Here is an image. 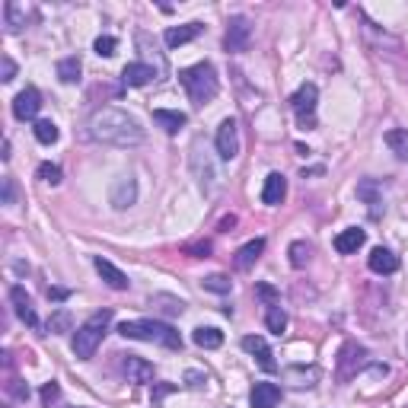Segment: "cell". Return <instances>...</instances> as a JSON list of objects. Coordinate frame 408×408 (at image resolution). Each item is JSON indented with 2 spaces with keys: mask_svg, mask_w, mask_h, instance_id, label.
Masks as SVG:
<instances>
[{
  "mask_svg": "<svg viewBox=\"0 0 408 408\" xmlns=\"http://www.w3.org/2000/svg\"><path fill=\"white\" fill-rule=\"evenodd\" d=\"M242 351H249L252 357L259 361L262 370H268V373L278 370V364H275V354H271L268 342H265L262 335H246V338H242Z\"/></svg>",
  "mask_w": 408,
  "mask_h": 408,
  "instance_id": "obj_8",
  "label": "cell"
},
{
  "mask_svg": "<svg viewBox=\"0 0 408 408\" xmlns=\"http://www.w3.org/2000/svg\"><path fill=\"white\" fill-rule=\"evenodd\" d=\"M284 195H288V179L281 176V173H271L265 179V188H262V201L268 204V207H275V204L284 201Z\"/></svg>",
  "mask_w": 408,
  "mask_h": 408,
  "instance_id": "obj_19",
  "label": "cell"
},
{
  "mask_svg": "<svg viewBox=\"0 0 408 408\" xmlns=\"http://www.w3.org/2000/svg\"><path fill=\"white\" fill-rule=\"evenodd\" d=\"M153 121H157V125H163L169 134H176V131L186 128L188 115H186V112H176V109H153Z\"/></svg>",
  "mask_w": 408,
  "mask_h": 408,
  "instance_id": "obj_22",
  "label": "cell"
},
{
  "mask_svg": "<svg viewBox=\"0 0 408 408\" xmlns=\"http://www.w3.org/2000/svg\"><path fill=\"white\" fill-rule=\"evenodd\" d=\"M93 48H96V55H99V58H112V55H115V48H118V42H115L112 36H99Z\"/></svg>",
  "mask_w": 408,
  "mask_h": 408,
  "instance_id": "obj_34",
  "label": "cell"
},
{
  "mask_svg": "<svg viewBox=\"0 0 408 408\" xmlns=\"http://www.w3.org/2000/svg\"><path fill=\"white\" fill-rule=\"evenodd\" d=\"M93 265H96V271H99V278L105 281V284H109L112 290H128V284H131L128 275H125L121 268H115V265H112L109 259H102V255H96Z\"/></svg>",
  "mask_w": 408,
  "mask_h": 408,
  "instance_id": "obj_11",
  "label": "cell"
},
{
  "mask_svg": "<svg viewBox=\"0 0 408 408\" xmlns=\"http://www.w3.org/2000/svg\"><path fill=\"white\" fill-rule=\"evenodd\" d=\"M262 252H265V240H262V236H259V240H249L246 246H240V252H236L233 265H236L240 271H249L252 265L262 259Z\"/></svg>",
  "mask_w": 408,
  "mask_h": 408,
  "instance_id": "obj_17",
  "label": "cell"
},
{
  "mask_svg": "<svg viewBox=\"0 0 408 408\" xmlns=\"http://www.w3.org/2000/svg\"><path fill=\"white\" fill-rule=\"evenodd\" d=\"M90 134L102 144H112V147H138L144 144V128L134 115L121 109H112V105H102L93 112L90 118Z\"/></svg>",
  "mask_w": 408,
  "mask_h": 408,
  "instance_id": "obj_1",
  "label": "cell"
},
{
  "mask_svg": "<svg viewBox=\"0 0 408 408\" xmlns=\"http://www.w3.org/2000/svg\"><path fill=\"white\" fill-rule=\"evenodd\" d=\"M255 294H259V297H262V300H268V303H271V306L278 303V290L271 288V284H255Z\"/></svg>",
  "mask_w": 408,
  "mask_h": 408,
  "instance_id": "obj_37",
  "label": "cell"
},
{
  "mask_svg": "<svg viewBox=\"0 0 408 408\" xmlns=\"http://www.w3.org/2000/svg\"><path fill=\"white\" fill-rule=\"evenodd\" d=\"M125 373H128V383H150L153 380V364L128 354V357H125Z\"/></svg>",
  "mask_w": 408,
  "mask_h": 408,
  "instance_id": "obj_20",
  "label": "cell"
},
{
  "mask_svg": "<svg viewBox=\"0 0 408 408\" xmlns=\"http://www.w3.org/2000/svg\"><path fill=\"white\" fill-rule=\"evenodd\" d=\"M249 402H252V408H278L281 386H275V383H255L249 392Z\"/></svg>",
  "mask_w": 408,
  "mask_h": 408,
  "instance_id": "obj_12",
  "label": "cell"
},
{
  "mask_svg": "<svg viewBox=\"0 0 408 408\" xmlns=\"http://www.w3.org/2000/svg\"><path fill=\"white\" fill-rule=\"evenodd\" d=\"M179 84L186 86L188 99L195 105H207L214 96L220 93V80H217V71H214L211 61H198V64L179 71Z\"/></svg>",
  "mask_w": 408,
  "mask_h": 408,
  "instance_id": "obj_3",
  "label": "cell"
},
{
  "mask_svg": "<svg viewBox=\"0 0 408 408\" xmlns=\"http://www.w3.org/2000/svg\"><path fill=\"white\" fill-rule=\"evenodd\" d=\"M153 77H157V71L150 64H144V61H131V64H125V71H121V80L128 86H147Z\"/></svg>",
  "mask_w": 408,
  "mask_h": 408,
  "instance_id": "obj_16",
  "label": "cell"
},
{
  "mask_svg": "<svg viewBox=\"0 0 408 408\" xmlns=\"http://www.w3.org/2000/svg\"><path fill=\"white\" fill-rule=\"evenodd\" d=\"M230 227H236V217H233V214L220 220V230H223V233H230Z\"/></svg>",
  "mask_w": 408,
  "mask_h": 408,
  "instance_id": "obj_43",
  "label": "cell"
},
{
  "mask_svg": "<svg viewBox=\"0 0 408 408\" xmlns=\"http://www.w3.org/2000/svg\"><path fill=\"white\" fill-rule=\"evenodd\" d=\"M109 322H112V309H99V313H93L74 332V344H71V348H74V354L80 357V361H90V357L96 354V348H99L102 338H105Z\"/></svg>",
  "mask_w": 408,
  "mask_h": 408,
  "instance_id": "obj_4",
  "label": "cell"
},
{
  "mask_svg": "<svg viewBox=\"0 0 408 408\" xmlns=\"http://www.w3.org/2000/svg\"><path fill=\"white\" fill-rule=\"evenodd\" d=\"M48 300L64 303V300H71V288H48Z\"/></svg>",
  "mask_w": 408,
  "mask_h": 408,
  "instance_id": "obj_38",
  "label": "cell"
},
{
  "mask_svg": "<svg viewBox=\"0 0 408 408\" xmlns=\"http://www.w3.org/2000/svg\"><path fill=\"white\" fill-rule=\"evenodd\" d=\"M217 153H220V160H233L240 153V128L233 118H223L217 128Z\"/></svg>",
  "mask_w": 408,
  "mask_h": 408,
  "instance_id": "obj_7",
  "label": "cell"
},
{
  "mask_svg": "<svg viewBox=\"0 0 408 408\" xmlns=\"http://www.w3.org/2000/svg\"><path fill=\"white\" fill-rule=\"evenodd\" d=\"M3 204H13V179H3Z\"/></svg>",
  "mask_w": 408,
  "mask_h": 408,
  "instance_id": "obj_42",
  "label": "cell"
},
{
  "mask_svg": "<svg viewBox=\"0 0 408 408\" xmlns=\"http://www.w3.org/2000/svg\"><path fill=\"white\" fill-rule=\"evenodd\" d=\"M386 147L392 150V153H396V157L399 160H405L408 163V131L405 128H392V131H386Z\"/></svg>",
  "mask_w": 408,
  "mask_h": 408,
  "instance_id": "obj_25",
  "label": "cell"
},
{
  "mask_svg": "<svg viewBox=\"0 0 408 408\" xmlns=\"http://www.w3.org/2000/svg\"><path fill=\"white\" fill-rule=\"evenodd\" d=\"M38 179L48 182V186H58V182H61V166H55V163H42V166H38Z\"/></svg>",
  "mask_w": 408,
  "mask_h": 408,
  "instance_id": "obj_33",
  "label": "cell"
},
{
  "mask_svg": "<svg viewBox=\"0 0 408 408\" xmlns=\"http://www.w3.org/2000/svg\"><path fill=\"white\" fill-rule=\"evenodd\" d=\"M173 390H176V386H160V390H157V399H163V396H166V392H173Z\"/></svg>",
  "mask_w": 408,
  "mask_h": 408,
  "instance_id": "obj_44",
  "label": "cell"
},
{
  "mask_svg": "<svg viewBox=\"0 0 408 408\" xmlns=\"http://www.w3.org/2000/svg\"><path fill=\"white\" fill-rule=\"evenodd\" d=\"M36 140L38 144H45V147H51V144H55L58 138H61V131H58V125L55 121H48V118H38L36 121Z\"/></svg>",
  "mask_w": 408,
  "mask_h": 408,
  "instance_id": "obj_26",
  "label": "cell"
},
{
  "mask_svg": "<svg viewBox=\"0 0 408 408\" xmlns=\"http://www.w3.org/2000/svg\"><path fill=\"white\" fill-rule=\"evenodd\" d=\"M58 396H61V386H58V383H45V386H42V402H45V408H51V402H58Z\"/></svg>",
  "mask_w": 408,
  "mask_h": 408,
  "instance_id": "obj_35",
  "label": "cell"
},
{
  "mask_svg": "<svg viewBox=\"0 0 408 408\" xmlns=\"http://www.w3.org/2000/svg\"><path fill=\"white\" fill-rule=\"evenodd\" d=\"M3 13H7V29L10 32H19V29L26 26V19H23V13H19L16 3H3Z\"/></svg>",
  "mask_w": 408,
  "mask_h": 408,
  "instance_id": "obj_30",
  "label": "cell"
},
{
  "mask_svg": "<svg viewBox=\"0 0 408 408\" xmlns=\"http://www.w3.org/2000/svg\"><path fill=\"white\" fill-rule=\"evenodd\" d=\"M364 242H367V233H364L361 227H348V230H342L335 236V249L342 252V255H354Z\"/></svg>",
  "mask_w": 408,
  "mask_h": 408,
  "instance_id": "obj_15",
  "label": "cell"
},
{
  "mask_svg": "<svg viewBox=\"0 0 408 408\" xmlns=\"http://www.w3.org/2000/svg\"><path fill=\"white\" fill-rule=\"evenodd\" d=\"M357 198H364L367 204H380V186H377L373 179H367V182L357 186Z\"/></svg>",
  "mask_w": 408,
  "mask_h": 408,
  "instance_id": "obj_31",
  "label": "cell"
},
{
  "mask_svg": "<svg viewBox=\"0 0 408 408\" xmlns=\"http://www.w3.org/2000/svg\"><path fill=\"white\" fill-rule=\"evenodd\" d=\"M80 71H84V64H80V58H77V55L61 58L58 67H55V74H58L61 84H77V80H80Z\"/></svg>",
  "mask_w": 408,
  "mask_h": 408,
  "instance_id": "obj_23",
  "label": "cell"
},
{
  "mask_svg": "<svg viewBox=\"0 0 408 408\" xmlns=\"http://www.w3.org/2000/svg\"><path fill=\"white\" fill-rule=\"evenodd\" d=\"M186 252L192 255V259H207V252H211V242L201 240V242H195V246H186Z\"/></svg>",
  "mask_w": 408,
  "mask_h": 408,
  "instance_id": "obj_36",
  "label": "cell"
},
{
  "mask_svg": "<svg viewBox=\"0 0 408 408\" xmlns=\"http://www.w3.org/2000/svg\"><path fill=\"white\" fill-rule=\"evenodd\" d=\"M204 290H214V294H230L233 281L223 278V275H211V278H204Z\"/></svg>",
  "mask_w": 408,
  "mask_h": 408,
  "instance_id": "obj_32",
  "label": "cell"
},
{
  "mask_svg": "<svg viewBox=\"0 0 408 408\" xmlns=\"http://www.w3.org/2000/svg\"><path fill=\"white\" fill-rule=\"evenodd\" d=\"M118 335L121 338H131V342H157V344H163V348H169V351H182V335L169 322H157V319L121 322Z\"/></svg>",
  "mask_w": 408,
  "mask_h": 408,
  "instance_id": "obj_2",
  "label": "cell"
},
{
  "mask_svg": "<svg viewBox=\"0 0 408 408\" xmlns=\"http://www.w3.org/2000/svg\"><path fill=\"white\" fill-rule=\"evenodd\" d=\"M288 255H290V265H294V268H306V262H309V246H306L303 240L290 242Z\"/></svg>",
  "mask_w": 408,
  "mask_h": 408,
  "instance_id": "obj_29",
  "label": "cell"
},
{
  "mask_svg": "<svg viewBox=\"0 0 408 408\" xmlns=\"http://www.w3.org/2000/svg\"><path fill=\"white\" fill-rule=\"evenodd\" d=\"M249 38H252V23L246 16H233L230 26H227V36H223V48L230 55H240L249 48Z\"/></svg>",
  "mask_w": 408,
  "mask_h": 408,
  "instance_id": "obj_6",
  "label": "cell"
},
{
  "mask_svg": "<svg viewBox=\"0 0 408 408\" xmlns=\"http://www.w3.org/2000/svg\"><path fill=\"white\" fill-rule=\"evenodd\" d=\"M265 325H268V332L281 335L284 329H288V313H284V309H281L278 303L268 306V313H265Z\"/></svg>",
  "mask_w": 408,
  "mask_h": 408,
  "instance_id": "obj_28",
  "label": "cell"
},
{
  "mask_svg": "<svg viewBox=\"0 0 408 408\" xmlns=\"http://www.w3.org/2000/svg\"><path fill=\"white\" fill-rule=\"evenodd\" d=\"M192 338H195V344L204 348V351H214V348H220L223 344V332L220 329H214V325H198Z\"/></svg>",
  "mask_w": 408,
  "mask_h": 408,
  "instance_id": "obj_24",
  "label": "cell"
},
{
  "mask_svg": "<svg viewBox=\"0 0 408 408\" xmlns=\"http://www.w3.org/2000/svg\"><path fill=\"white\" fill-rule=\"evenodd\" d=\"M38 109H42V93H38L36 86H26V90L13 99V115H16L19 121H32L38 115Z\"/></svg>",
  "mask_w": 408,
  "mask_h": 408,
  "instance_id": "obj_9",
  "label": "cell"
},
{
  "mask_svg": "<svg viewBox=\"0 0 408 408\" xmlns=\"http://www.w3.org/2000/svg\"><path fill=\"white\" fill-rule=\"evenodd\" d=\"M186 383H188V386H192V390H198V386H204V383H207V377H201V373H198V370H188Z\"/></svg>",
  "mask_w": 408,
  "mask_h": 408,
  "instance_id": "obj_40",
  "label": "cell"
},
{
  "mask_svg": "<svg viewBox=\"0 0 408 408\" xmlns=\"http://www.w3.org/2000/svg\"><path fill=\"white\" fill-rule=\"evenodd\" d=\"M316 99H319V90L316 84H300V90L290 96V105H294V115H297L300 128H316Z\"/></svg>",
  "mask_w": 408,
  "mask_h": 408,
  "instance_id": "obj_5",
  "label": "cell"
},
{
  "mask_svg": "<svg viewBox=\"0 0 408 408\" xmlns=\"http://www.w3.org/2000/svg\"><path fill=\"white\" fill-rule=\"evenodd\" d=\"M201 23H186V26H173V29H166V45L169 48H179V45H188V42H195L198 36H201Z\"/></svg>",
  "mask_w": 408,
  "mask_h": 408,
  "instance_id": "obj_18",
  "label": "cell"
},
{
  "mask_svg": "<svg viewBox=\"0 0 408 408\" xmlns=\"http://www.w3.org/2000/svg\"><path fill=\"white\" fill-rule=\"evenodd\" d=\"M10 300H13V309H16V316L23 319V322L29 325V329H36L38 325V316H36V309H32V300H29V294L23 288H10Z\"/></svg>",
  "mask_w": 408,
  "mask_h": 408,
  "instance_id": "obj_14",
  "label": "cell"
},
{
  "mask_svg": "<svg viewBox=\"0 0 408 408\" xmlns=\"http://www.w3.org/2000/svg\"><path fill=\"white\" fill-rule=\"evenodd\" d=\"M74 329V316H71V309H55L51 313V319H48V332L51 335H64Z\"/></svg>",
  "mask_w": 408,
  "mask_h": 408,
  "instance_id": "obj_27",
  "label": "cell"
},
{
  "mask_svg": "<svg viewBox=\"0 0 408 408\" xmlns=\"http://www.w3.org/2000/svg\"><path fill=\"white\" fill-rule=\"evenodd\" d=\"M361 364H364V348L348 342L342 348V354H338V380H351L354 370H357Z\"/></svg>",
  "mask_w": 408,
  "mask_h": 408,
  "instance_id": "obj_10",
  "label": "cell"
},
{
  "mask_svg": "<svg viewBox=\"0 0 408 408\" xmlns=\"http://www.w3.org/2000/svg\"><path fill=\"white\" fill-rule=\"evenodd\" d=\"M13 77H16V64H13L10 58H3V84H10Z\"/></svg>",
  "mask_w": 408,
  "mask_h": 408,
  "instance_id": "obj_41",
  "label": "cell"
},
{
  "mask_svg": "<svg viewBox=\"0 0 408 408\" xmlns=\"http://www.w3.org/2000/svg\"><path fill=\"white\" fill-rule=\"evenodd\" d=\"M7 390H10V396H13V399H29V386H23L19 380H13Z\"/></svg>",
  "mask_w": 408,
  "mask_h": 408,
  "instance_id": "obj_39",
  "label": "cell"
},
{
  "mask_svg": "<svg viewBox=\"0 0 408 408\" xmlns=\"http://www.w3.org/2000/svg\"><path fill=\"white\" fill-rule=\"evenodd\" d=\"M405 351H408V342H405Z\"/></svg>",
  "mask_w": 408,
  "mask_h": 408,
  "instance_id": "obj_45",
  "label": "cell"
},
{
  "mask_svg": "<svg viewBox=\"0 0 408 408\" xmlns=\"http://www.w3.org/2000/svg\"><path fill=\"white\" fill-rule=\"evenodd\" d=\"M367 265H370L373 275H396V271H399V255L390 249H383V246H377V249L370 252Z\"/></svg>",
  "mask_w": 408,
  "mask_h": 408,
  "instance_id": "obj_13",
  "label": "cell"
},
{
  "mask_svg": "<svg viewBox=\"0 0 408 408\" xmlns=\"http://www.w3.org/2000/svg\"><path fill=\"white\" fill-rule=\"evenodd\" d=\"M134 198H138V186H134V179H118L115 188H112V204H115L118 211H125V207L134 204Z\"/></svg>",
  "mask_w": 408,
  "mask_h": 408,
  "instance_id": "obj_21",
  "label": "cell"
}]
</instances>
